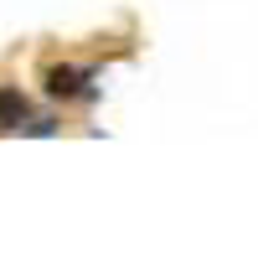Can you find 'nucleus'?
<instances>
[{"label": "nucleus", "mask_w": 258, "mask_h": 258, "mask_svg": "<svg viewBox=\"0 0 258 258\" xmlns=\"http://www.w3.org/2000/svg\"><path fill=\"white\" fill-rule=\"evenodd\" d=\"M93 73H78V68H52L47 73V93L52 98H73V93H88L83 83H88Z\"/></svg>", "instance_id": "f257e3e1"}, {"label": "nucleus", "mask_w": 258, "mask_h": 258, "mask_svg": "<svg viewBox=\"0 0 258 258\" xmlns=\"http://www.w3.org/2000/svg\"><path fill=\"white\" fill-rule=\"evenodd\" d=\"M26 93L21 88H0V129H21L26 124Z\"/></svg>", "instance_id": "f03ea898"}]
</instances>
